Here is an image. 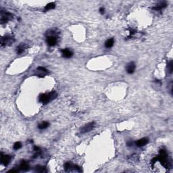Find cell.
Instances as JSON below:
<instances>
[{"instance_id":"obj_13","label":"cell","mask_w":173,"mask_h":173,"mask_svg":"<svg viewBox=\"0 0 173 173\" xmlns=\"http://www.w3.org/2000/svg\"><path fill=\"white\" fill-rule=\"evenodd\" d=\"M114 38H111L108 39L105 43V47L106 48H110L114 46Z\"/></svg>"},{"instance_id":"obj_2","label":"cell","mask_w":173,"mask_h":173,"mask_svg":"<svg viewBox=\"0 0 173 173\" xmlns=\"http://www.w3.org/2000/svg\"><path fill=\"white\" fill-rule=\"evenodd\" d=\"M158 160H159L162 166H164L166 168H168L170 166L169 162L168 160L167 153L164 150H161L160 151V156H158Z\"/></svg>"},{"instance_id":"obj_18","label":"cell","mask_w":173,"mask_h":173,"mask_svg":"<svg viewBox=\"0 0 173 173\" xmlns=\"http://www.w3.org/2000/svg\"><path fill=\"white\" fill-rule=\"evenodd\" d=\"M167 68H168V73H169V74H172L173 71V62L172 60L168 63Z\"/></svg>"},{"instance_id":"obj_1","label":"cell","mask_w":173,"mask_h":173,"mask_svg":"<svg viewBox=\"0 0 173 173\" xmlns=\"http://www.w3.org/2000/svg\"><path fill=\"white\" fill-rule=\"evenodd\" d=\"M58 96V93L56 91H51L47 94H41L39 99L40 102L43 103V104H46L47 103L50 102L53 99L56 98Z\"/></svg>"},{"instance_id":"obj_4","label":"cell","mask_w":173,"mask_h":173,"mask_svg":"<svg viewBox=\"0 0 173 173\" xmlns=\"http://www.w3.org/2000/svg\"><path fill=\"white\" fill-rule=\"evenodd\" d=\"M64 169H65L66 171L72 170H76V171H79V172L81 171L79 166H78L77 165L73 164L71 162H68L66 163L65 164H64Z\"/></svg>"},{"instance_id":"obj_19","label":"cell","mask_w":173,"mask_h":173,"mask_svg":"<svg viewBox=\"0 0 173 173\" xmlns=\"http://www.w3.org/2000/svg\"><path fill=\"white\" fill-rule=\"evenodd\" d=\"M37 70L38 72H41V73H43V74H47V73H48V70H47L46 68H44V67L40 66V67H38V68H37Z\"/></svg>"},{"instance_id":"obj_6","label":"cell","mask_w":173,"mask_h":173,"mask_svg":"<svg viewBox=\"0 0 173 173\" xmlns=\"http://www.w3.org/2000/svg\"><path fill=\"white\" fill-rule=\"evenodd\" d=\"M14 41V39L11 37H9V36H7V37H4V38H1V46H6V45H10V44H12V43Z\"/></svg>"},{"instance_id":"obj_23","label":"cell","mask_w":173,"mask_h":173,"mask_svg":"<svg viewBox=\"0 0 173 173\" xmlns=\"http://www.w3.org/2000/svg\"><path fill=\"white\" fill-rule=\"evenodd\" d=\"M18 171L17 170H15V169H13V170H9L8 173H18Z\"/></svg>"},{"instance_id":"obj_9","label":"cell","mask_w":173,"mask_h":173,"mask_svg":"<svg viewBox=\"0 0 173 173\" xmlns=\"http://www.w3.org/2000/svg\"><path fill=\"white\" fill-rule=\"evenodd\" d=\"M135 68H136L135 64L133 62H131L128 63L126 66V71L128 74H133L135 70Z\"/></svg>"},{"instance_id":"obj_14","label":"cell","mask_w":173,"mask_h":173,"mask_svg":"<svg viewBox=\"0 0 173 173\" xmlns=\"http://www.w3.org/2000/svg\"><path fill=\"white\" fill-rule=\"evenodd\" d=\"M166 6H167V5H166V3H164V2H161V3H158V5H156L155 7H153V10H160L166 8Z\"/></svg>"},{"instance_id":"obj_8","label":"cell","mask_w":173,"mask_h":173,"mask_svg":"<svg viewBox=\"0 0 173 173\" xmlns=\"http://www.w3.org/2000/svg\"><path fill=\"white\" fill-rule=\"evenodd\" d=\"M12 159V157L9 155H3V153H1V162L5 166H8L9 163L10 162Z\"/></svg>"},{"instance_id":"obj_11","label":"cell","mask_w":173,"mask_h":173,"mask_svg":"<svg viewBox=\"0 0 173 173\" xmlns=\"http://www.w3.org/2000/svg\"><path fill=\"white\" fill-rule=\"evenodd\" d=\"M148 142H149V139L148 138H142L141 139H139L136 142V145L137 147H143L146 144H148Z\"/></svg>"},{"instance_id":"obj_3","label":"cell","mask_w":173,"mask_h":173,"mask_svg":"<svg viewBox=\"0 0 173 173\" xmlns=\"http://www.w3.org/2000/svg\"><path fill=\"white\" fill-rule=\"evenodd\" d=\"M95 126V123L94 122H89L88 124H86L85 126H83L82 128H81L80 132L81 134H85L87 133H89L91 131H92Z\"/></svg>"},{"instance_id":"obj_15","label":"cell","mask_w":173,"mask_h":173,"mask_svg":"<svg viewBox=\"0 0 173 173\" xmlns=\"http://www.w3.org/2000/svg\"><path fill=\"white\" fill-rule=\"evenodd\" d=\"M49 122L44 121V122H42L41 123H40L39 125H38V128H39V129L43 130V129H46V128H47L49 127Z\"/></svg>"},{"instance_id":"obj_16","label":"cell","mask_w":173,"mask_h":173,"mask_svg":"<svg viewBox=\"0 0 173 173\" xmlns=\"http://www.w3.org/2000/svg\"><path fill=\"white\" fill-rule=\"evenodd\" d=\"M26 49V45L24 44H20V46H18L16 49V51L18 54H20L23 53V51H24V49Z\"/></svg>"},{"instance_id":"obj_5","label":"cell","mask_w":173,"mask_h":173,"mask_svg":"<svg viewBox=\"0 0 173 173\" xmlns=\"http://www.w3.org/2000/svg\"><path fill=\"white\" fill-rule=\"evenodd\" d=\"M12 14L8 12H1V23L3 24V23H7L8 21L10 20H11Z\"/></svg>"},{"instance_id":"obj_17","label":"cell","mask_w":173,"mask_h":173,"mask_svg":"<svg viewBox=\"0 0 173 173\" xmlns=\"http://www.w3.org/2000/svg\"><path fill=\"white\" fill-rule=\"evenodd\" d=\"M55 7H56V4H55L54 2H51V3L47 4V6L45 7V10H46V11H48V10L54 9L55 8Z\"/></svg>"},{"instance_id":"obj_24","label":"cell","mask_w":173,"mask_h":173,"mask_svg":"<svg viewBox=\"0 0 173 173\" xmlns=\"http://www.w3.org/2000/svg\"><path fill=\"white\" fill-rule=\"evenodd\" d=\"M132 145H133V143H132V142H128L127 143V146H128V147H131Z\"/></svg>"},{"instance_id":"obj_10","label":"cell","mask_w":173,"mask_h":173,"mask_svg":"<svg viewBox=\"0 0 173 173\" xmlns=\"http://www.w3.org/2000/svg\"><path fill=\"white\" fill-rule=\"evenodd\" d=\"M62 56L65 58H70L73 56V52L68 49H64L62 50Z\"/></svg>"},{"instance_id":"obj_20","label":"cell","mask_w":173,"mask_h":173,"mask_svg":"<svg viewBox=\"0 0 173 173\" xmlns=\"http://www.w3.org/2000/svg\"><path fill=\"white\" fill-rule=\"evenodd\" d=\"M35 171L38 172V173H43V172H46V168L43 167V166H37L35 167Z\"/></svg>"},{"instance_id":"obj_7","label":"cell","mask_w":173,"mask_h":173,"mask_svg":"<svg viewBox=\"0 0 173 173\" xmlns=\"http://www.w3.org/2000/svg\"><path fill=\"white\" fill-rule=\"evenodd\" d=\"M47 43L48 44L49 46H54L56 45L57 41V37L54 35H49L48 37H47V39H46Z\"/></svg>"},{"instance_id":"obj_12","label":"cell","mask_w":173,"mask_h":173,"mask_svg":"<svg viewBox=\"0 0 173 173\" xmlns=\"http://www.w3.org/2000/svg\"><path fill=\"white\" fill-rule=\"evenodd\" d=\"M29 166L27 164V162H25V161H23L21 162L20 164V170H23V171H27V170H29Z\"/></svg>"},{"instance_id":"obj_21","label":"cell","mask_w":173,"mask_h":173,"mask_svg":"<svg viewBox=\"0 0 173 173\" xmlns=\"http://www.w3.org/2000/svg\"><path fill=\"white\" fill-rule=\"evenodd\" d=\"M21 147H22V144H21V143H20V142H16V143H14V146H13V148H14V150H18L20 149Z\"/></svg>"},{"instance_id":"obj_22","label":"cell","mask_w":173,"mask_h":173,"mask_svg":"<svg viewBox=\"0 0 173 173\" xmlns=\"http://www.w3.org/2000/svg\"><path fill=\"white\" fill-rule=\"evenodd\" d=\"M99 12H100V14H104V12H105V9H104V8L102 7V8H99Z\"/></svg>"}]
</instances>
